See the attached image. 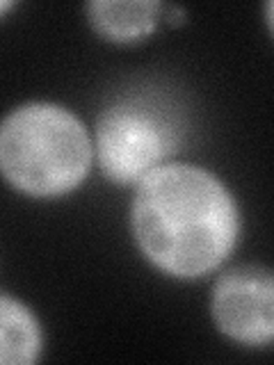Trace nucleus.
<instances>
[{
  "mask_svg": "<svg viewBox=\"0 0 274 365\" xmlns=\"http://www.w3.org/2000/svg\"><path fill=\"white\" fill-rule=\"evenodd\" d=\"M133 231L148 260L181 279L213 272L238 240V210L210 171L165 165L137 182Z\"/></svg>",
  "mask_w": 274,
  "mask_h": 365,
  "instance_id": "obj_1",
  "label": "nucleus"
},
{
  "mask_svg": "<svg viewBox=\"0 0 274 365\" xmlns=\"http://www.w3.org/2000/svg\"><path fill=\"white\" fill-rule=\"evenodd\" d=\"M91 144L73 112L53 103H28L0 123V171L21 192L57 197L83 182Z\"/></svg>",
  "mask_w": 274,
  "mask_h": 365,
  "instance_id": "obj_2",
  "label": "nucleus"
},
{
  "mask_svg": "<svg viewBox=\"0 0 274 365\" xmlns=\"http://www.w3.org/2000/svg\"><path fill=\"white\" fill-rule=\"evenodd\" d=\"M103 171L117 182H140L178 144L165 110L144 101H121L103 112L96 130Z\"/></svg>",
  "mask_w": 274,
  "mask_h": 365,
  "instance_id": "obj_3",
  "label": "nucleus"
},
{
  "mask_svg": "<svg viewBox=\"0 0 274 365\" xmlns=\"http://www.w3.org/2000/svg\"><path fill=\"white\" fill-rule=\"evenodd\" d=\"M215 322L226 336L247 345H268L274 334V283L265 267L243 265L217 281Z\"/></svg>",
  "mask_w": 274,
  "mask_h": 365,
  "instance_id": "obj_4",
  "label": "nucleus"
},
{
  "mask_svg": "<svg viewBox=\"0 0 274 365\" xmlns=\"http://www.w3.org/2000/svg\"><path fill=\"white\" fill-rule=\"evenodd\" d=\"M89 19L103 37L114 41H135L156 28L160 5L153 0H98L87 7Z\"/></svg>",
  "mask_w": 274,
  "mask_h": 365,
  "instance_id": "obj_5",
  "label": "nucleus"
},
{
  "mask_svg": "<svg viewBox=\"0 0 274 365\" xmlns=\"http://www.w3.org/2000/svg\"><path fill=\"white\" fill-rule=\"evenodd\" d=\"M41 329L21 302L0 294V365H26L39 356Z\"/></svg>",
  "mask_w": 274,
  "mask_h": 365,
  "instance_id": "obj_6",
  "label": "nucleus"
},
{
  "mask_svg": "<svg viewBox=\"0 0 274 365\" xmlns=\"http://www.w3.org/2000/svg\"><path fill=\"white\" fill-rule=\"evenodd\" d=\"M11 7V3H7V0H0V14H3L5 9H9Z\"/></svg>",
  "mask_w": 274,
  "mask_h": 365,
  "instance_id": "obj_7",
  "label": "nucleus"
}]
</instances>
